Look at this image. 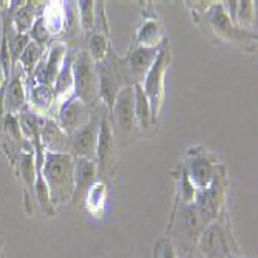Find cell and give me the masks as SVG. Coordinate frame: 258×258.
Here are the masks:
<instances>
[{"label": "cell", "mask_w": 258, "mask_h": 258, "mask_svg": "<svg viewBox=\"0 0 258 258\" xmlns=\"http://www.w3.org/2000/svg\"><path fill=\"white\" fill-rule=\"evenodd\" d=\"M42 176L48 187L53 206L68 201L75 189V158L70 153L45 152Z\"/></svg>", "instance_id": "cell-1"}, {"label": "cell", "mask_w": 258, "mask_h": 258, "mask_svg": "<svg viewBox=\"0 0 258 258\" xmlns=\"http://www.w3.org/2000/svg\"><path fill=\"white\" fill-rule=\"evenodd\" d=\"M73 90L75 96L81 99L87 107L95 105L99 99L96 62L91 59L88 51H79L78 54H75Z\"/></svg>", "instance_id": "cell-2"}, {"label": "cell", "mask_w": 258, "mask_h": 258, "mask_svg": "<svg viewBox=\"0 0 258 258\" xmlns=\"http://www.w3.org/2000/svg\"><path fill=\"white\" fill-rule=\"evenodd\" d=\"M169 62H170V51H169L167 43L164 42L158 51V56H156L153 65L147 72L144 81L141 82V87H143L146 96L150 102L153 119L158 118V114L161 111L162 98H164V75H166Z\"/></svg>", "instance_id": "cell-3"}, {"label": "cell", "mask_w": 258, "mask_h": 258, "mask_svg": "<svg viewBox=\"0 0 258 258\" xmlns=\"http://www.w3.org/2000/svg\"><path fill=\"white\" fill-rule=\"evenodd\" d=\"M110 122L124 135H132L136 128V116H135V87H122L114 99L111 107Z\"/></svg>", "instance_id": "cell-4"}, {"label": "cell", "mask_w": 258, "mask_h": 258, "mask_svg": "<svg viewBox=\"0 0 258 258\" xmlns=\"http://www.w3.org/2000/svg\"><path fill=\"white\" fill-rule=\"evenodd\" d=\"M99 124L101 116L93 113L90 119L70 136V155L73 158H85L93 161L96 155Z\"/></svg>", "instance_id": "cell-5"}, {"label": "cell", "mask_w": 258, "mask_h": 258, "mask_svg": "<svg viewBox=\"0 0 258 258\" xmlns=\"http://www.w3.org/2000/svg\"><path fill=\"white\" fill-rule=\"evenodd\" d=\"M90 116L88 107L76 96H72L60 104L56 122L68 136H72L90 119Z\"/></svg>", "instance_id": "cell-6"}, {"label": "cell", "mask_w": 258, "mask_h": 258, "mask_svg": "<svg viewBox=\"0 0 258 258\" xmlns=\"http://www.w3.org/2000/svg\"><path fill=\"white\" fill-rule=\"evenodd\" d=\"M107 110L101 114V124H99V133H98V144H96V170L102 176L108 172L113 155H114V135H113V125L110 122V116H107Z\"/></svg>", "instance_id": "cell-7"}, {"label": "cell", "mask_w": 258, "mask_h": 258, "mask_svg": "<svg viewBox=\"0 0 258 258\" xmlns=\"http://www.w3.org/2000/svg\"><path fill=\"white\" fill-rule=\"evenodd\" d=\"M67 57V46L63 42H54L50 50L46 60H40L37 68L34 70V78L37 84L50 85L53 87L57 73L63 65V60Z\"/></svg>", "instance_id": "cell-8"}, {"label": "cell", "mask_w": 258, "mask_h": 258, "mask_svg": "<svg viewBox=\"0 0 258 258\" xmlns=\"http://www.w3.org/2000/svg\"><path fill=\"white\" fill-rule=\"evenodd\" d=\"M206 19L210 23V27L214 28V31L226 40L241 42L243 39L249 37V34L244 30L237 28L235 23H232L223 5H214L207 11Z\"/></svg>", "instance_id": "cell-9"}, {"label": "cell", "mask_w": 258, "mask_h": 258, "mask_svg": "<svg viewBox=\"0 0 258 258\" xmlns=\"http://www.w3.org/2000/svg\"><path fill=\"white\" fill-rule=\"evenodd\" d=\"M96 70H98V87H99V98L104 101L108 113L111 111V107L114 104V99L118 96L119 90L122 88L118 78H116V73L111 67V62L108 60V57H105L102 62L96 63Z\"/></svg>", "instance_id": "cell-10"}, {"label": "cell", "mask_w": 258, "mask_h": 258, "mask_svg": "<svg viewBox=\"0 0 258 258\" xmlns=\"http://www.w3.org/2000/svg\"><path fill=\"white\" fill-rule=\"evenodd\" d=\"M40 144L51 153H70V136L51 118L40 122Z\"/></svg>", "instance_id": "cell-11"}, {"label": "cell", "mask_w": 258, "mask_h": 258, "mask_svg": "<svg viewBox=\"0 0 258 258\" xmlns=\"http://www.w3.org/2000/svg\"><path fill=\"white\" fill-rule=\"evenodd\" d=\"M22 75L23 70L20 67L13 68L11 78L5 90V101H4V110L7 111V114H19L23 110V107H25L27 90Z\"/></svg>", "instance_id": "cell-12"}, {"label": "cell", "mask_w": 258, "mask_h": 258, "mask_svg": "<svg viewBox=\"0 0 258 258\" xmlns=\"http://www.w3.org/2000/svg\"><path fill=\"white\" fill-rule=\"evenodd\" d=\"M96 164L91 159L75 158V189L72 200L79 203L84 200L90 190V187L96 182Z\"/></svg>", "instance_id": "cell-13"}, {"label": "cell", "mask_w": 258, "mask_h": 258, "mask_svg": "<svg viewBox=\"0 0 258 258\" xmlns=\"http://www.w3.org/2000/svg\"><path fill=\"white\" fill-rule=\"evenodd\" d=\"M73 62H75V54L67 53L63 65L53 84V93L56 101H67L68 98H72L70 93L73 90Z\"/></svg>", "instance_id": "cell-14"}, {"label": "cell", "mask_w": 258, "mask_h": 258, "mask_svg": "<svg viewBox=\"0 0 258 258\" xmlns=\"http://www.w3.org/2000/svg\"><path fill=\"white\" fill-rule=\"evenodd\" d=\"M135 87V116H136V124L143 130H149L153 122V116H152V108L150 102L146 96V93L141 87V84L133 85Z\"/></svg>", "instance_id": "cell-15"}, {"label": "cell", "mask_w": 258, "mask_h": 258, "mask_svg": "<svg viewBox=\"0 0 258 258\" xmlns=\"http://www.w3.org/2000/svg\"><path fill=\"white\" fill-rule=\"evenodd\" d=\"M190 178L192 184L200 187V189H206L209 187L210 181L214 179V167L206 156H197L190 162Z\"/></svg>", "instance_id": "cell-16"}, {"label": "cell", "mask_w": 258, "mask_h": 258, "mask_svg": "<svg viewBox=\"0 0 258 258\" xmlns=\"http://www.w3.org/2000/svg\"><path fill=\"white\" fill-rule=\"evenodd\" d=\"M36 22V8L33 2H25L14 8L13 13V28L19 34H28Z\"/></svg>", "instance_id": "cell-17"}, {"label": "cell", "mask_w": 258, "mask_h": 258, "mask_svg": "<svg viewBox=\"0 0 258 258\" xmlns=\"http://www.w3.org/2000/svg\"><path fill=\"white\" fill-rule=\"evenodd\" d=\"M108 51V40L105 36V30L95 28L88 34V53L91 59L98 62H102L107 57Z\"/></svg>", "instance_id": "cell-18"}, {"label": "cell", "mask_w": 258, "mask_h": 258, "mask_svg": "<svg viewBox=\"0 0 258 258\" xmlns=\"http://www.w3.org/2000/svg\"><path fill=\"white\" fill-rule=\"evenodd\" d=\"M54 101L53 87L36 84L30 88V102L37 111H46Z\"/></svg>", "instance_id": "cell-19"}, {"label": "cell", "mask_w": 258, "mask_h": 258, "mask_svg": "<svg viewBox=\"0 0 258 258\" xmlns=\"http://www.w3.org/2000/svg\"><path fill=\"white\" fill-rule=\"evenodd\" d=\"M42 53L43 50L40 48V46L37 43H34L33 40L27 45V48L23 50V53L20 54L19 57V62L22 63V70L25 72L28 76H33L34 70L37 68L39 62L42 60Z\"/></svg>", "instance_id": "cell-20"}, {"label": "cell", "mask_w": 258, "mask_h": 258, "mask_svg": "<svg viewBox=\"0 0 258 258\" xmlns=\"http://www.w3.org/2000/svg\"><path fill=\"white\" fill-rule=\"evenodd\" d=\"M45 27L48 30V33H59L63 27H65V16H63V10L60 5H57L56 2H51L48 7H46L45 14L42 16Z\"/></svg>", "instance_id": "cell-21"}, {"label": "cell", "mask_w": 258, "mask_h": 258, "mask_svg": "<svg viewBox=\"0 0 258 258\" xmlns=\"http://www.w3.org/2000/svg\"><path fill=\"white\" fill-rule=\"evenodd\" d=\"M78 7H79L81 27L84 28V31L87 34H90L93 30H95V25H96V8H95V2H91V0H82V2H78Z\"/></svg>", "instance_id": "cell-22"}, {"label": "cell", "mask_w": 258, "mask_h": 258, "mask_svg": "<svg viewBox=\"0 0 258 258\" xmlns=\"http://www.w3.org/2000/svg\"><path fill=\"white\" fill-rule=\"evenodd\" d=\"M158 42H159V28L156 25V20H146L138 34V45L158 46Z\"/></svg>", "instance_id": "cell-23"}, {"label": "cell", "mask_w": 258, "mask_h": 258, "mask_svg": "<svg viewBox=\"0 0 258 258\" xmlns=\"http://www.w3.org/2000/svg\"><path fill=\"white\" fill-rule=\"evenodd\" d=\"M201 246H203V250L206 252V255H209V256L218 253V249L223 246V240H221V235H220V229H217L214 226L209 227L204 232V235H203Z\"/></svg>", "instance_id": "cell-24"}, {"label": "cell", "mask_w": 258, "mask_h": 258, "mask_svg": "<svg viewBox=\"0 0 258 258\" xmlns=\"http://www.w3.org/2000/svg\"><path fill=\"white\" fill-rule=\"evenodd\" d=\"M182 223H184V227L189 230V232H195L198 230L203 224H204V220L200 214V210L197 206H187L182 212Z\"/></svg>", "instance_id": "cell-25"}, {"label": "cell", "mask_w": 258, "mask_h": 258, "mask_svg": "<svg viewBox=\"0 0 258 258\" xmlns=\"http://www.w3.org/2000/svg\"><path fill=\"white\" fill-rule=\"evenodd\" d=\"M28 34H30V39L34 43H37L42 50H45V45H46V42H48V39H50V33H48V30H46V27H45V22H43L42 16L36 19L34 25H33V28L30 30Z\"/></svg>", "instance_id": "cell-26"}, {"label": "cell", "mask_w": 258, "mask_h": 258, "mask_svg": "<svg viewBox=\"0 0 258 258\" xmlns=\"http://www.w3.org/2000/svg\"><path fill=\"white\" fill-rule=\"evenodd\" d=\"M253 4L249 2V0H244V2H238L237 7V16L235 20L240 27L249 28L253 23Z\"/></svg>", "instance_id": "cell-27"}, {"label": "cell", "mask_w": 258, "mask_h": 258, "mask_svg": "<svg viewBox=\"0 0 258 258\" xmlns=\"http://www.w3.org/2000/svg\"><path fill=\"white\" fill-rule=\"evenodd\" d=\"M104 189L105 187L101 182H95L90 187L87 197H88V207L93 210V212H95L98 206H99V209H102V206H104V200H105V190Z\"/></svg>", "instance_id": "cell-28"}, {"label": "cell", "mask_w": 258, "mask_h": 258, "mask_svg": "<svg viewBox=\"0 0 258 258\" xmlns=\"http://www.w3.org/2000/svg\"><path fill=\"white\" fill-rule=\"evenodd\" d=\"M156 258H176V252H175L173 244L170 241H162L158 246Z\"/></svg>", "instance_id": "cell-29"}, {"label": "cell", "mask_w": 258, "mask_h": 258, "mask_svg": "<svg viewBox=\"0 0 258 258\" xmlns=\"http://www.w3.org/2000/svg\"><path fill=\"white\" fill-rule=\"evenodd\" d=\"M0 258H2V235H0Z\"/></svg>", "instance_id": "cell-30"}, {"label": "cell", "mask_w": 258, "mask_h": 258, "mask_svg": "<svg viewBox=\"0 0 258 258\" xmlns=\"http://www.w3.org/2000/svg\"><path fill=\"white\" fill-rule=\"evenodd\" d=\"M185 258H197V255H194V253H187Z\"/></svg>", "instance_id": "cell-31"}, {"label": "cell", "mask_w": 258, "mask_h": 258, "mask_svg": "<svg viewBox=\"0 0 258 258\" xmlns=\"http://www.w3.org/2000/svg\"><path fill=\"white\" fill-rule=\"evenodd\" d=\"M227 258H235V256H232V255H227Z\"/></svg>", "instance_id": "cell-32"}]
</instances>
